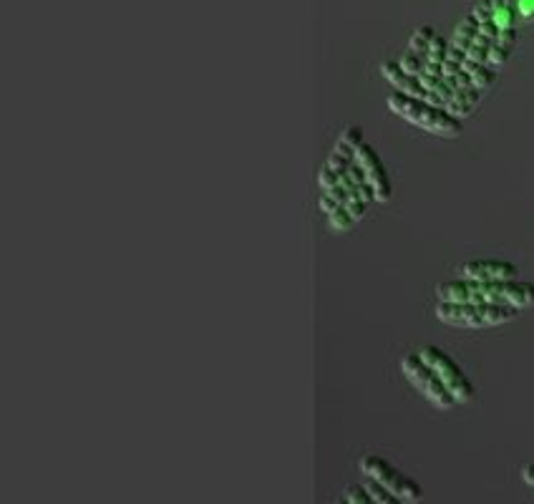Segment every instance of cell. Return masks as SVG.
<instances>
[{
    "label": "cell",
    "instance_id": "1",
    "mask_svg": "<svg viewBox=\"0 0 534 504\" xmlns=\"http://www.w3.org/2000/svg\"><path fill=\"white\" fill-rule=\"evenodd\" d=\"M436 298L446 300V303H494L524 310L534 305V283H524L517 278L492 280V283L459 278L441 283L436 288Z\"/></svg>",
    "mask_w": 534,
    "mask_h": 504
},
{
    "label": "cell",
    "instance_id": "2",
    "mask_svg": "<svg viewBox=\"0 0 534 504\" xmlns=\"http://www.w3.org/2000/svg\"><path fill=\"white\" fill-rule=\"evenodd\" d=\"M386 104L393 114L401 116V119L409 121V124L419 126L424 132L434 134V137L456 139L464 132L461 119H456L446 106L431 104V101L416 99V96L401 94V91H393L386 99Z\"/></svg>",
    "mask_w": 534,
    "mask_h": 504
},
{
    "label": "cell",
    "instance_id": "3",
    "mask_svg": "<svg viewBox=\"0 0 534 504\" xmlns=\"http://www.w3.org/2000/svg\"><path fill=\"white\" fill-rule=\"evenodd\" d=\"M519 315L517 308L509 305H494V303H446L439 300L436 303V318L451 328H497L504 323L514 321Z\"/></svg>",
    "mask_w": 534,
    "mask_h": 504
},
{
    "label": "cell",
    "instance_id": "4",
    "mask_svg": "<svg viewBox=\"0 0 534 504\" xmlns=\"http://www.w3.org/2000/svg\"><path fill=\"white\" fill-rule=\"evenodd\" d=\"M358 469H361L363 477H371L376 482H381L388 492H393L398 497V502L404 504H416L424 499V489L416 479H411L409 474L398 472L391 462H386L383 457H376V454H368L358 462Z\"/></svg>",
    "mask_w": 534,
    "mask_h": 504
},
{
    "label": "cell",
    "instance_id": "5",
    "mask_svg": "<svg viewBox=\"0 0 534 504\" xmlns=\"http://www.w3.org/2000/svg\"><path fill=\"white\" fill-rule=\"evenodd\" d=\"M401 373H404L406 381H409L426 401H431L436 409H454L456 406V399L449 394L444 381L436 376L434 368H431L419 353H409V356L401 358Z\"/></svg>",
    "mask_w": 534,
    "mask_h": 504
},
{
    "label": "cell",
    "instance_id": "6",
    "mask_svg": "<svg viewBox=\"0 0 534 504\" xmlns=\"http://www.w3.org/2000/svg\"><path fill=\"white\" fill-rule=\"evenodd\" d=\"M419 356L434 368L436 376L444 381L449 394L456 399V404H469V401H474V394H477V391H474L472 381H469V376L461 371V366L449 356V353H444L436 346H424L419 351Z\"/></svg>",
    "mask_w": 534,
    "mask_h": 504
},
{
    "label": "cell",
    "instance_id": "7",
    "mask_svg": "<svg viewBox=\"0 0 534 504\" xmlns=\"http://www.w3.org/2000/svg\"><path fill=\"white\" fill-rule=\"evenodd\" d=\"M353 159H356L358 167H361L363 174H366V182H368V187L373 189V197H376V202L391 200V179H388L386 164L381 162V157L376 154V149H373L368 142H363L361 147L356 149V157Z\"/></svg>",
    "mask_w": 534,
    "mask_h": 504
},
{
    "label": "cell",
    "instance_id": "8",
    "mask_svg": "<svg viewBox=\"0 0 534 504\" xmlns=\"http://www.w3.org/2000/svg\"><path fill=\"white\" fill-rule=\"evenodd\" d=\"M461 278L479 280V283H492V280H514L519 275L517 265L507 260H472L461 265Z\"/></svg>",
    "mask_w": 534,
    "mask_h": 504
},
{
    "label": "cell",
    "instance_id": "9",
    "mask_svg": "<svg viewBox=\"0 0 534 504\" xmlns=\"http://www.w3.org/2000/svg\"><path fill=\"white\" fill-rule=\"evenodd\" d=\"M381 74H383V79H386L388 84L393 86V91H401V94H409V96H416V99H426V101H431V104H436L434 96L429 94V89L421 84L419 76H414V74H409V71L401 69V66H398V61L383 63Z\"/></svg>",
    "mask_w": 534,
    "mask_h": 504
},
{
    "label": "cell",
    "instance_id": "10",
    "mask_svg": "<svg viewBox=\"0 0 534 504\" xmlns=\"http://www.w3.org/2000/svg\"><path fill=\"white\" fill-rule=\"evenodd\" d=\"M492 3V18L499 36H517V0H489Z\"/></svg>",
    "mask_w": 534,
    "mask_h": 504
},
{
    "label": "cell",
    "instance_id": "11",
    "mask_svg": "<svg viewBox=\"0 0 534 504\" xmlns=\"http://www.w3.org/2000/svg\"><path fill=\"white\" fill-rule=\"evenodd\" d=\"M482 96H484L482 89H477L474 84L466 86V89L454 91V96H451V101L446 104V109H449L456 119H466V116H472L474 111H477Z\"/></svg>",
    "mask_w": 534,
    "mask_h": 504
},
{
    "label": "cell",
    "instance_id": "12",
    "mask_svg": "<svg viewBox=\"0 0 534 504\" xmlns=\"http://www.w3.org/2000/svg\"><path fill=\"white\" fill-rule=\"evenodd\" d=\"M434 28H429V26H421V28H416V33L414 36H411V41H409V51H414L416 56H421L426 61V56H429V46H431V41H434Z\"/></svg>",
    "mask_w": 534,
    "mask_h": 504
},
{
    "label": "cell",
    "instance_id": "13",
    "mask_svg": "<svg viewBox=\"0 0 534 504\" xmlns=\"http://www.w3.org/2000/svg\"><path fill=\"white\" fill-rule=\"evenodd\" d=\"M366 482H363V487H366V492L371 494V502L376 504H398V497L393 492H388L386 487H383L381 482H376V479L371 477H363Z\"/></svg>",
    "mask_w": 534,
    "mask_h": 504
},
{
    "label": "cell",
    "instance_id": "14",
    "mask_svg": "<svg viewBox=\"0 0 534 504\" xmlns=\"http://www.w3.org/2000/svg\"><path fill=\"white\" fill-rule=\"evenodd\" d=\"M343 502L368 504L371 502V494L366 492V487H363V484H351V487H346V492H343Z\"/></svg>",
    "mask_w": 534,
    "mask_h": 504
},
{
    "label": "cell",
    "instance_id": "15",
    "mask_svg": "<svg viewBox=\"0 0 534 504\" xmlns=\"http://www.w3.org/2000/svg\"><path fill=\"white\" fill-rule=\"evenodd\" d=\"M517 11L522 21H534V0H517Z\"/></svg>",
    "mask_w": 534,
    "mask_h": 504
},
{
    "label": "cell",
    "instance_id": "16",
    "mask_svg": "<svg viewBox=\"0 0 534 504\" xmlns=\"http://www.w3.org/2000/svg\"><path fill=\"white\" fill-rule=\"evenodd\" d=\"M522 479L529 484V487H534V464H527V467L522 469Z\"/></svg>",
    "mask_w": 534,
    "mask_h": 504
}]
</instances>
